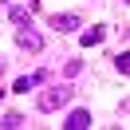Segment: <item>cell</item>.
I'll return each mask as SVG.
<instances>
[{
	"label": "cell",
	"mask_w": 130,
	"mask_h": 130,
	"mask_svg": "<svg viewBox=\"0 0 130 130\" xmlns=\"http://www.w3.org/2000/svg\"><path fill=\"white\" fill-rule=\"evenodd\" d=\"M71 95H75L71 83H55V87H47L40 99H36V110L40 114H55V110H63V106L71 103Z\"/></svg>",
	"instance_id": "obj_1"
},
{
	"label": "cell",
	"mask_w": 130,
	"mask_h": 130,
	"mask_svg": "<svg viewBox=\"0 0 130 130\" xmlns=\"http://www.w3.org/2000/svg\"><path fill=\"white\" fill-rule=\"evenodd\" d=\"M16 43H20L24 51H32V55H36V51H43V36L36 32L32 24H28V28H20V32H16Z\"/></svg>",
	"instance_id": "obj_2"
},
{
	"label": "cell",
	"mask_w": 130,
	"mask_h": 130,
	"mask_svg": "<svg viewBox=\"0 0 130 130\" xmlns=\"http://www.w3.org/2000/svg\"><path fill=\"white\" fill-rule=\"evenodd\" d=\"M47 24H51V28H55V32H59V36H67V32H75V28H79V24H83V20H79V12H55V16H51V20H47Z\"/></svg>",
	"instance_id": "obj_3"
},
{
	"label": "cell",
	"mask_w": 130,
	"mask_h": 130,
	"mask_svg": "<svg viewBox=\"0 0 130 130\" xmlns=\"http://www.w3.org/2000/svg\"><path fill=\"white\" fill-rule=\"evenodd\" d=\"M51 75L47 71H32V75H24V79H16V87L12 91H20V95H28V91H36V87H43V83H47Z\"/></svg>",
	"instance_id": "obj_4"
},
{
	"label": "cell",
	"mask_w": 130,
	"mask_h": 130,
	"mask_svg": "<svg viewBox=\"0 0 130 130\" xmlns=\"http://www.w3.org/2000/svg\"><path fill=\"white\" fill-rule=\"evenodd\" d=\"M91 122H95V118H91V110H87V106H79V110H71V114H67V122H63V126H67V130H87Z\"/></svg>",
	"instance_id": "obj_5"
},
{
	"label": "cell",
	"mask_w": 130,
	"mask_h": 130,
	"mask_svg": "<svg viewBox=\"0 0 130 130\" xmlns=\"http://www.w3.org/2000/svg\"><path fill=\"white\" fill-rule=\"evenodd\" d=\"M8 20L16 28H28V24H32V4H28V8H24V4H8Z\"/></svg>",
	"instance_id": "obj_6"
},
{
	"label": "cell",
	"mask_w": 130,
	"mask_h": 130,
	"mask_svg": "<svg viewBox=\"0 0 130 130\" xmlns=\"http://www.w3.org/2000/svg\"><path fill=\"white\" fill-rule=\"evenodd\" d=\"M103 40H106V28H103V24H95V28H87V32L79 36V43H83V47H99V43H103Z\"/></svg>",
	"instance_id": "obj_7"
},
{
	"label": "cell",
	"mask_w": 130,
	"mask_h": 130,
	"mask_svg": "<svg viewBox=\"0 0 130 130\" xmlns=\"http://www.w3.org/2000/svg\"><path fill=\"white\" fill-rule=\"evenodd\" d=\"M0 126H4V130H20V126H24V114H20V110H8L4 118H0Z\"/></svg>",
	"instance_id": "obj_8"
},
{
	"label": "cell",
	"mask_w": 130,
	"mask_h": 130,
	"mask_svg": "<svg viewBox=\"0 0 130 130\" xmlns=\"http://www.w3.org/2000/svg\"><path fill=\"white\" fill-rule=\"evenodd\" d=\"M114 71H118V75H130V51H118V55H114Z\"/></svg>",
	"instance_id": "obj_9"
},
{
	"label": "cell",
	"mask_w": 130,
	"mask_h": 130,
	"mask_svg": "<svg viewBox=\"0 0 130 130\" xmlns=\"http://www.w3.org/2000/svg\"><path fill=\"white\" fill-rule=\"evenodd\" d=\"M79 71H83V59H67L63 63V79H75Z\"/></svg>",
	"instance_id": "obj_10"
},
{
	"label": "cell",
	"mask_w": 130,
	"mask_h": 130,
	"mask_svg": "<svg viewBox=\"0 0 130 130\" xmlns=\"http://www.w3.org/2000/svg\"><path fill=\"white\" fill-rule=\"evenodd\" d=\"M4 95H8V91H4V87H0V99H4Z\"/></svg>",
	"instance_id": "obj_11"
},
{
	"label": "cell",
	"mask_w": 130,
	"mask_h": 130,
	"mask_svg": "<svg viewBox=\"0 0 130 130\" xmlns=\"http://www.w3.org/2000/svg\"><path fill=\"white\" fill-rule=\"evenodd\" d=\"M0 75H4V59H0Z\"/></svg>",
	"instance_id": "obj_12"
},
{
	"label": "cell",
	"mask_w": 130,
	"mask_h": 130,
	"mask_svg": "<svg viewBox=\"0 0 130 130\" xmlns=\"http://www.w3.org/2000/svg\"><path fill=\"white\" fill-rule=\"evenodd\" d=\"M4 4H16V0H4Z\"/></svg>",
	"instance_id": "obj_13"
}]
</instances>
